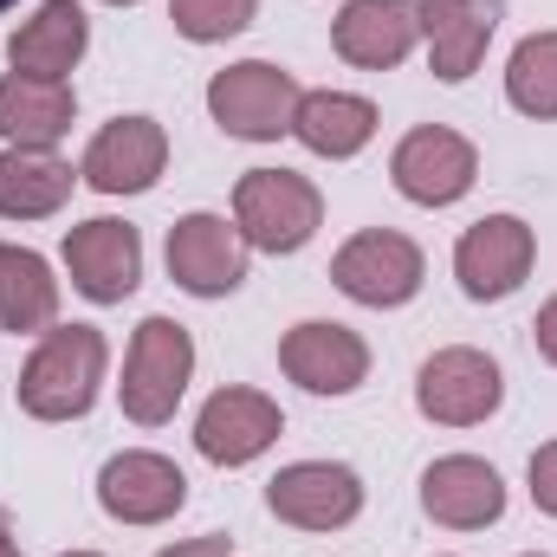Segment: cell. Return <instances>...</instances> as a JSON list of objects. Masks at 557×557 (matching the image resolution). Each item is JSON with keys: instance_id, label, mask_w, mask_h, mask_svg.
Listing matches in <instances>:
<instances>
[{"instance_id": "cell-1", "label": "cell", "mask_w": 557, "mask_h": 557, "mask_svg": "<svg viewBox=\"0 0 557 557\" xmlns=\"http://www.w3.org/2000/svg\"><path fill=\"white\" fill-rule=\"evenodd\" d=\"M104 363L111 344L98 324H52L39 331L26 370H20V409L33 421H78L91 416L98 389H104Z\"/></svg>"}, {"instance_id": "cell-2", "label": "cell", "mask_w": 557, "mask_h": 557, "mask_svg": "<svg viewBox=\"0 0 557 557\" xmlns=\"http://www.w3.org/2000/svg\"><path fill=\"white\" fill-rule=\"evenodd\" d=\"M234 227L253 253H298L324 227V195L298 169H247L234 182Z\"/></svg>"}, {"instance_id": "cell-3", "label": "cell", "mask_w": 557, "mask_h": 557, "mask_svg": "<svg viewBox=\"0 0 557 557\" xmlns=\"http://www.w3.org/2000/svg\"><path fill=\"white\" fill-rule=\"evenodd\" d=\"M188 376H195V337L175 324V318H143L131 350H124V416L137 428H162L175 421L182 396H188Z\"/></svg>"}, {"instance_id": "cell-4", "label": "cell", "mask_w": 557, "mask_h": 557, "mask_svg": "<svg viewBox=\"0 0 557 557\" xmlns=\"http://www.w3.org/2000/svg\"><path fill=\"white\" fill-rule=\"evenodd\" d=\"M298 78L273 59H240L227 72L208 78V117L234 143H278L292 137V111H298Z\"/></svg>"}, {"instance_id": "cell-5", "label": "cell", "mask_w": 557, "mask_h": 557, "mask_svg": "<svg viewBox=\"0 0 557 557\" xmlns=\"http://www.w3.org/2000/svg\"><path fill=\"white\" fill-rule=\"evenodd\" d=\"M428 278V260L409 234L396 227H363L350 234L337 253H331V285L350 298V305H370V311H396L409 305Z\"/></svg>"}, {"instance_id": "cell-6", "label": "cell", "mask_w": 557, "mask_h": 557, "mask_svg": "<svg viewBox=\"0 0 557 557\" xmlns=\"http://www.w3.org/2000/svg\"><path fill=\"white\" fill-rule=\"evenodd\" d=\"M499 403H506V376L473 344H447L416 370V409L434 428H480Z\"/></svg>"}, {"instance_id": "cell-7", "label": "cell", "mask_w": 557, "mask_h": 557, "mask_svg": "<svg viewBox=\"0 0 557 557\" xmlns=\"http://www.w3.org/2000/svg\"><path fill=\"white\" fill-rule=\"evenodd\" d=\"M389 182L416 208H454L480 182V149L447 124H416L389 156Z\"/></svg>"}, {"instance_id": "cell-8", "label": "cell", "mask_w": 557, "mask_h": 557, "mask_svg": "<svg viewBox=\"0 0 557 557\" xmlns=\"http://www.w3.org/2000/svg\"><path fill=\"white\" fill-rule=\"evenodd\" d=\"M267 512L298 532H344L363 512V480L344 460H292L267 480Z\"/></svg>"}, {"instance_id": "cell-9", "label": "cell", "mask_w": 557, "mask_h": 557, "mask_svg": "<svg viewBox=\"0 0 557 557\" xmlns=\"http://www.w3.org/2000/svg\"><path fill=\"white\" fill-rule=\"evenodd\" d=\"M169 278L188 292V298H227V292H240V278H247V260H253V247L240 240V227L227 221V214H182L175 227H169Z\"/></svg>"}, {"instance_id": "cell-10", "label": "cell", "mask_w": 557, "mask_h": 557, "mask_svg": "<svg viewBox=\"0 0 557 557\" xmlns=\"http://www.w3.org/2000/svg\"><path fill=\"white\" fill-rule=\"evenodd\" d=\"M532 260H539V234L519 221V214H486L460 234L454 247V278L473 305H499L512 298L525 278H532Z\"/></svg>"}, {"instance_id": "cell-11", "label": "cell", "mask_w": 557, "mask_h": 557, "mask_svg": "<svg viewBox=\"0 0 557 557\" xmlns=\"http://www.w3.org/2000/svg\"><path fill=\"white\" fill-rule=\"evenodd\" d=\"M278 370L305 396H350L370 376V344L337 318H305L278 337Z\"/></svg>"}, {"instance_id": "cell-12", "label": "cell", "mask_w": 557, "mask_h": 557, "mask_svg": "<svg viewBox=\"0 0 557 557\" xmlns=\"http://www.w3.org/2000/svg\"><path fill=\"white\" fill-rule=\"evenodd\" d=\"M98 506L117 525H162L188 506V473L156 447H124L98 473Z\"/></svg>"}, {"instance_id": "cell-13", "label": "cell", "mask_w": 557, "mask_h": 557, "mask_svg": "<svg viewBox=\"0 0 557 557\" xmlns=\"http://www.w3.org/2000/svg\"><path fill=\"white\" fill-rule=\"evenodd\" d=\"M65 273H72V292L91 298V305H124L143 285V240L131 221H78L65 234Z\"/></svg>"}, {"instance_id": "cell-14", "label": "cell", "mask_w": 557, "mask_h": 557, "mask_svg": "<svg viewBox=\"0 0 557 557\" xmlns=\"http://www.w3.org/2000/svg\"><path fill=\"white\" fill-rule=\"evenodd\" d=\"M169 169V131L156 117H111L98 137L85 143L78 182L98 195H149Z\"/></svg>"}, {"instance_id": "cell-15", "label": "cell", "mask_w": 557, "mask_h": 557, "mask_svg": "<svg viewBox=\"0 0 557 557\" xmlns=\"http://www.w3.org/2000/svg\"><path fill=\"white\" fill-rule=\"evenodd\" d=\"M278 434H285L278 403L260 396V389H240V383H234V389H214V396L201 403V416H195V447H201V460H214V467H253Z\"/></svg>"}, {"instance_id": "cell-16", "label": "cell", "mask_w": 557, "mask_h": 557, "mask_svg": "<svg viewBox=\"0 0 557 557\" xmlns=\"http://www.w3.org/2000/svg\"><path fill=\"white\" fill-rule=\"evenodd\" d=\"M421 512L447 532H486L506 512V480L480 454H441L421 473Z\"/></svg>"}, {"instance_id": "cell-17", "label": "cell", "mask_w": 557, "mask_h": 557, "mask_svg": "<svg viewBox=\"0 0 557 557\" xmlns=\"http://www.w3.org/2000/svg\"><path fill=\"white\" fill-rule=\"evenodd\" d=\"M331 46L357 72H396L421 46L416 0H344L331 20Z\"/></svg>"}, {"instance_id": "cell-18", "label": "cell", "mask_w": 557, "mask_h": 557, "mask_svg": "<svg viewBox=\"0 0 557 557\" xmlns=\"http://www.w3.org/2000/svg\"><path fill=\"white\" fill-rule=\"evenodd\" d=\"M421 13V46H428V65L441 85H467L493 46V26H499V7L493 0H416Z\"/></svg>"}, {"instance_id": "cell-19", "label": "cell", "mask_w": 557, "mask_h": 557, "mask_svg": "<svg viewBox=\"0 0 557 557\" xmlns=\"http://www.w3.org/2000/svg\"><path fill=\"white\" fill-rule=\"evenodd\" d=\"M85 46H91V20H85V7H78V0H39L33 20L13 26V39H7V65L26 72V78H65V85H72Z\"/></svg>"}, {"instance_id": "cell-20", "label": "cell", "mask_w": 557, "mask_h": 557, "mask_svg": "<svg viewBox=\"0 0 557 557\" xmlns=\"http://www.w3.org/2000/svg\"><path fill=\"white\" fill-rule=\"evenodd\" d=\"M78 117V91L65 78H26L7 72L0 78V143L13 149H52Z\"/></svg>"}, {"instance_id": "cell-21", "label": "cell", "mask_w": 557, "mask_h": 557, "mask_svg": "<svg viewBox=\"0 0 557 557\" xmlns=\"http://www.w3.org/2000/svg\"><path fill=\"white\" fill-rule=\"evenodd\" d=\"M78 188V169L59 149H0V221H52Z\"/></svg>"}, {"instance_id": "cell-22", "label": "cell", "mask_w": 557, "mask_h": 557, "mask_svg": "<svg viewBox=\"0 0 557 557\" xmlns=\"http://www.w3.org/2000/svg\"><path fill=\"white\" fill-rule=\"evenodd\" d=\"M292 137L324 162H350L376 137V104L357 91H305L292 111Z\"/></svg>"}, {"instance_id": "cell-23", "label": "cell", "mask_w": 557, "mask_h": 557, "mask_svg": "<svg viewBox=\"0 0 557 557\" xmlns=\"http://www.w3.org/2000/svg\"><path fill=\"white\" fill-rule=\"evenodd\" d=\"M59 324V278L33 247L0 240V331L13 337H39Z\"/></svg>"}, {"instance_id": "cell-24", "label": "cell", "mask_w": 557, "mask_h": 557, "mask_svg": "<svg viewBox=\"0 0 557 557\" xmlns=\"http://www.w3.org/2000/svg\"><path fill=\"white\" fill-rule=\"evenodd\" d=\"M506 104L519 117H557V33H525L506 59Z\"/></svg>"}, {"instance_id": "cell-25", "label": "cell", "mask_w": 557, "mask_h": 557, "mask_svg": "<svg viewBox=\"0 0 557 557\" xmlns=\"http://www.w3.org/2000/svg\"><path fill=\"white\" fill-rule=\"evenodd\" d=\"M253 13H260V0H169L175 33H182V39H195V46H221V39L247 33V26H253Z\"/></svg>"}, {"instance_id": "cell-26", "label": "cell", "mask_w": 557, "mask_h": 557, "mask_svg": "<svg viewBox=\"0 0 557 557\" xmlns=\"http://www.w3.org/2000/svg\"><path fill=\"white\" fill-rule=\"evenodd\" d=\"M532 506L545 512V519H557V441H545L539 454H532Z\"/></svg>"}, {"instance_id": "cell-27", "label": "cell", "mask_w": 557, "mask_h": 557, "mask_svg": "<svg viewBox=\"0 0 557 557\" xmlns=\"http://www.w3.org/2000/svg\"><path fill=\"white\" fill-rule=\"evenodd\" d=\"M532 337H539V357L557 370V292L539 305V318H532Z\"/></svg>"}, {"instance_id": "cell-28", "label": "cell", "mask_w": 557, "mask_h": 557, "mask_svg": "<svg viewBox=\"0 0 557 557\" xmlns=\"http://www.w3.org/2000/svg\"><path fill=\"white\" fill-rule=\"evenodd\" d=\"M156 557H234V539L208 532V539H182V545H169V552H156Z\"/></svg>"}, {"instance_id": "cell-29", "label": "cell", "mask_w": 557, "mask_h": 557, "mask_svg": "<svg viewBox=\"0 0 557 557\" xmlns=\"http://www.w3.org/2000/svg\"><path fill=\"white\" fill-rule=\"evenodd\" d=\"M0 539H13V519H7V506H0Z\"/></svg>"}, {"instance_id": "cell-30", "label": "cell", "mask_w": 557, "mask_h": 557, "mask_svg": "<svg viewBox=\"0 0 557 557\" xmlns=\"http://www.w3.org/2000/svg\"><path fill=\"white\" fill-rule=\"evenodd\" d=\"M0 557H20V545H13V539H0Z\"/></svg>"}, {"instance_id": "cell-31", "label": "cell", "mask_w": 557, "mask_h": 557, "mask_svg": "<svg viewBox=\"0 0 557 557\" xmlns=\"http://www.w3.org/2000/svg\"><path fill=\"white\" fill-rule=\"evenodd\" d=\"M59 557H98V552H59Z\"/></svg>"}, {"instance_id": "cell-32", "label": "cell", "mask_w": 557, "mask_h": 557, "mask_svg": "<svg viewBox=\"0 0 557 557\" xmlns=\"http://www.w3.org/2000/svg\"><path fill=\"white\" fill-rule=\"evenodd\" d=\"M104 7H137V0H104Z\"/></svg>"}, {"instance_id": "cell-33", "label": "cell", "mask_w": 557, "mask_h": 557, "mask_svg": "<svg viewBox=\"0 0 557 557\" xmlns=\"http://www.w3.org/2000/svg\"><path fill=\"white\" fill-rule=\"evenodd\" d=\"M7 7H20V0H0V13H7Z\"/></svg>"}, {"instance_id": "cell-34", "label": "cell", "mask_w": 557, "mask_h": 557, "mask_svg": "<svg viewBox=\"0 0 557 557\" xmlns=\"http://www.w3.org/2000/svg\"><path fill=\"white\" fill-rule=\"evenodd\" d=\"M525 557H539V552H525Z\"/></svg>"}]
</instances>
